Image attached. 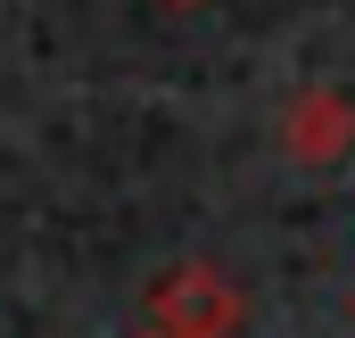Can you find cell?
Wrapping results in <instances>:
<instances>
[{"instance_id": "obj_1", "label": "cell", "mask_w": 355, "mask_h": 338, "mask_svg": "<svg viewBox=\"0 0 355 338\" xmlns=\"http://www.w3.org/2000/svg\"><path fill=\"white\" fill-rule=\"evenodd\" d=\"M240 322H248V297L207 256H182L149 281V330L157 338H232Z\"/></svg>"}, {"instance_id": "obj_2", "label": "cell", "mask_w": 355, "mask_h": 338, "mask_svg": "<svg viewBox=\"0 0 355 338\" xmlns=\"http://www.w3.org/2000/svg\"><path fill=\"white\" fill-rule=\"evenodd\" d=\"M281 149L297 166H339L355 149V91L339 83H306L289 107H281Z\"/></svg>"}, {"instance_id": "obj_3", "label": "cell", "mask_w": 355, "mask_h": 338, "mask_svg": "<svg viewBox=\"0 0 355 338\" xmlns=\"http://www.w3.org/2000/svg\"><path fill=\"white\" fill-rule=\"evenodd\" d=\"M174 8H190V0H174Z\"/></svg>"}, {"instance_id": "obj_4", "label": "cell", "mask_w": 355, "mask_h": 338, "mask_svg": "<svg viewBox=\"0 0 355 338\" xmlns=\"http://www.w3.org/2000/svg\"><path fill=\"white\" fill-rule=\"evenodd\" d=\"M141 338H157V330H141Z\"/></svg>"}]
</instances>
